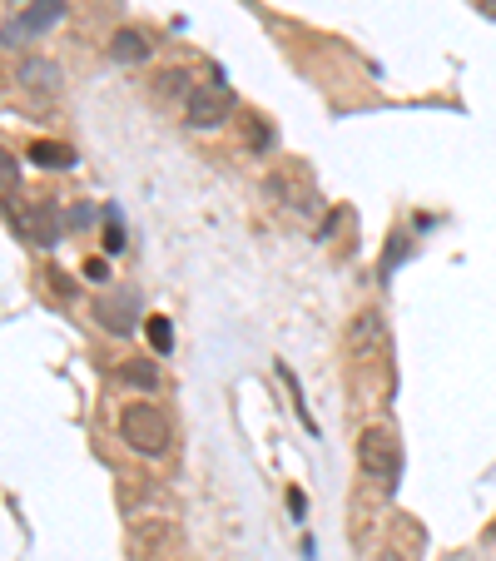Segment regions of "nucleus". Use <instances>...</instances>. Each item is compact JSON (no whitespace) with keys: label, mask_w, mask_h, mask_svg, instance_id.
Segmentation results:
<instances>
[{"label":"nucleus","mask_w":496,"mask_h":561,"mask_svg":"<svg viewBox=\"0 0 496 561\" xmlns=\"http://www.w3.org/2000/svg\"><path fill=\"white\" fill-rule=\"evenodd\" d=\"M120 437L139 457H164L169 452V418L154 403H129L120 413Z\"/></svg>","instance_id":"nucleus-1"},{"label":"nucleus","mask_w":496,"mask_h":561,"mask_svg":"<svg viewBox=\"0 0 496 561\" xmlns=\"http://www.w3.org/2000/svg\"><path fill=\"white\" fill-rule=\"evenodd\" d=\"M358 467L377 477V482H397V472H402V447H397V432H387V427H368L363 437H358Z\"/></svg>","instance_id":"nucleus-2"},{"label":"nucleus","mask_w":496,"mask_h":561,"mask_svg":"<svg viewBox=\"0 0 496 561\" xmlns=\"http://www.w3.org/2000/svg\"><path fill=\"white\" fill-rule=\"evenodd\" d=\"M65 20V0H35V5H25L15 20H5L0 25V45H25V40H40L50 25H60Z\"/></svg>","instance_id":"nucleus-3"},{"label":"nucleus","mask_w":496,"mask_h":561,"mask_svg":"<svg viewBox=\"0 0 496 561\" xmlns=\"http://www.w3.org/2000/svg\"><path fill=\"white\" fill-rule=\"evenodd\" d=\"M5 214H10V224H15L20 239H30V244H60V219H55L50 204H20V199H5Z\"/></svg>","instance_id":"nucleus-4"},{"label":"nucleus","mask_w":496,"mask_h":561,"mask_svg":"<svg viewBox=\"0 0 496 561\" xmlns=\"http://www.w3.org/2000/svg\"><path fill=\"white\" fill-rule=\"evenodd\" d=\"M229 115H234L229 85H194L189 90V125L194 130H219Z\"/></svg>","instance_id":"nucleus-5"},{"label":"nucleus","mask_w":496,"mask_h":561,"mask_svg":"<svg viewBox=\"0 0 496 561\" xmlns=\"http://www.w3.org/2000/svg\"><path fill=\"white\" fill-rule=\"evenodd\" d=\"M95 318H100V328H105V333L129 338V333L139 328V293H134V288H124V293H105V298L95 303Z\"/></svg>","instance_id":"nucleus-6"},{"label":"nucleus","mask_w":496,"mask_h":561,"mask_svg":"<svg viewBox=\"0 0 496 561\" xmlns=\"http://www.w3.org/2000/svg\"><path fill=\"white\" fill-rule=\"evenodd\" d=\"M20 85L35 90V95H55V90H60V65H50V60H25V65H20Z\"/></svg>","instance_id":"nucleus-7"},{"label":"nucleus","mask_w":496,"mask_h":561,"mask_svg":"<svg viewBox=\"0 0 496 561\" xmlns=\"http://www.w3.org/2000/svg\"><path fill=\"white\" fill-rule=\"evenodd\" d=\"M110 55H115L120 65H144V60L154 55V45H149L139 30H115V40H110Z\"/></svg>","instance_id":"nucleus-8"},{"label":"nucleus","mask_w":496,"mask_h":561,"mask_svg":"<svg viewBox=\"0 0 496 561\" xmlns=\"http://www.w3.org/2000/svg\"><path fill=\"white\" fill-rule=\"evenodd\" d=\"M268 189H273V194H283V204H288V209H303V204L313 199V189H308V179H303V174H273V179H268Z\"/></svg>","instance_id":"nucleus-9"},{"label":"nucleus","mask_w":496,"mask_h":561,"mask_svg":"<svg viewBox=\"0 0 496 561\" xmlns=\"http://www.w3.org/2000/svg\"><path fill=\"white\" fill-rule=\"evenodd\" d=\"M30 159H35L40 169H70V164H75V149H70V144H55V140H35L30 144Z\"/></svg>","instance_id":"nucleus-10"},{"label":"nucleus","mask_w":496,"mask_h":561,"mask_svg":"<svg viewBox=\"0 0 496 561\" xmlns=\"http://www.w3.org/2000/svg\"><path fill=\"white\" fill-rule=\"evenodd\" d=\"M120 378H124V383H134V388H144V393H154V388H159V368H154V363H144V358L124 363Z\"/></svg>","instance_id":"nucleus-11"},{"label":"nucleus","mask_w":496,"mask_h":561,"mask_svg":"<svg viewBox=\"0 0 496 561\" xmlns=\"http://www.w3.org/2000/svg\"><path fill=\"white\" fill-rule=\"evenodd\" d=\"M278 378L288 383V398H293V408H298L303 427H308V432H318V422H313V413H308V398H303V388H298V378H293V368H288V363H278Z\"/></svg>","instance_id":"nucleus-12"},{"label":"nucleus","mask_w":496,"mask_h":561,"mask_svg":"<svg viewBox=\"0 0 496 561\" xmlns=\"http://www.w3.org/2000/svg\"><path fill=\"white\" fill-rule=\"evenodd\" d=\"M144 333H149V343H154V353H159V358L174 348V323H169V318H149V323H144Z\"/></svg>","instance_id":"nucleus-13"},{"label":"nucleus","mask_w":496,"mask_h":561,"mask_svg":"<svg viewBox=\"0 0 496 561\" xmlns=\"http://www.w3.org/2000/svg\"><path fill=\"white\" fill-rule=\"evenodd\" d=\"M105 249H110V254L124 249V224H120V209H115V204L105 209Z\"/></svg>","instance_id":"nucleus-14"},{"label":"nucleus","mask_w":496,"mask_h":561,"mask_svg":"<svg viewBox=\"0 0 496 561\" xmlns=\"http://www.w3.org/2000/svg\"><path fill=\"white\" fill-rule=\"evenodd\" d=\"M0 189H20V164L0 149Z\"/></svg>","instance_id":"nucleus-15"},{"label":"nucleus","mask_w":496,"mask_h":561,"mask_svg":"<svg viewBox=\"0 0 496 561\" xmlns=\"http://www.w3.org/2000/svg\"><path fill=\"white\" fill-rule=\"evenodd\" d=\"M402 259H407V244H402V239H392V244H387V254H382V279H387Z\"/></svg>","instance_id":"nucleus-16"},{"label":"nucleus","mask_w":496,"mask_h":561,"mask_svg":"<svg viewBox=\"0 0 496 561\" xmlns=\"http://www.w3.org/2000/svg\"><path fill=\"white\" fill-rule=\"evenodd\" d=\"M95 219H100V214H95L90 204H75V209H70V224H75V229H90Z\"/></svg>","instance_id":"nucleus-17"},{"label":"nucleus","mask_w":496,"mask_h":561,"mask_svg":"<svg viewBox=\"0 0 496 561\" xmlns=\"http://www.w3.org/2000/svg\"><path fill=\"white\" fill-rule=\"evenodd\" d=\"M248 144H253V149H268V125L248 120Z\"/></svg>","instance_id":"nucleus-18"},{"label":"nucleus","mask_w":496,"mask_h":561,"mask_svg":"<svg viewBox=\"0 0 496 561\" xmlns=\"http://www.w3.org/2000/svg\"><path fill=\"white\" fill-rule=\"evenodd\" d=\"M288 512H293V517H298V522H303V512H308V502H303V492H298V487H293V492H288Z\"/></svg>","instance_id":"nucleus-19"},{"label":"nucleus","mask_w":496,"mask_h":561,"mask_svg":"<svg viewBox=\"0 0 496 561\" xmlns=\"http://www.w3.org/2000/svg\"><path fill=\"white\" fill-rule=\"evenodd\" d=\"M85 274H90V279H95V283H105V279H110V269H105V259H90V264H85Z\"/></svg>","instance_id":"nucleus-20"}]
</instances>
